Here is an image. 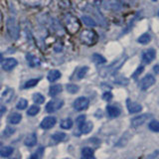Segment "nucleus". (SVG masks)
Segmentation results:
<instances>
[{
	"label": "nucleus",
	"instance_id": "1",
	"mask_svg": "<svg viewBox=\"0 0 159 159\" xmlns=\"http://www.w3.org/2000/svg\"><path fill=\"white\" fill-rule=\"evenodd\" d=\"M81 42L88 46H92L98 41V34L92 30H85L81 33Z\"/></svg>",
	"mask_w": 159,
	"mask_h": 159
},
{
	"label": "nucleus",
	"instance_id": "2",
	"mask_svg": "<svg viewBox=\"0 0 159 159\" xmlns=\"http://www.w3.org/2000/svg\"><path fill=\"white\" fill-rule=\"evenodd\" d=\"M7 31H8V34L10 35V37L13 40H17L19 38V32H20V28H19V25L17 23V21L15 18H9L7 20Z\"/></svg>",
	"mask_w": 159,
	"mask_h": 159
},
{
	"label": "nucleus",
	"instance_id": "3",
	"mask_svg": "<svg viewBox=\"0 0 159 159\" xmlns=\"http://www.w3.org/2000/svg\"><path fill=\"white\" fill-rule=\"evenodd\" d=\"M153 116L151 113H143L140 114L138 116H135L134 118L131 119V126L136 128V127H139L141 125H143L145 122L148 121V119H151Z\"/></svg>",
	"mask_w": 159,
	"mask_h": 159
},
{
	"label": "nucleus",
	"instance_id": "4",
	"mask_svg": "<svg viewBox=\"0 0 159 159\" xmlns=\"http://www.w3.org/2000/svg\"><path fill=\"white\" fill-rule=\"evenodd\" d=\"M66 24H67L68 30L71 33H75L80 28V23L77 18H75L72 15H67L66 17Z\"/></svg>",
	"mask_w": 159,
	"mask_h": 159
},
{
	"label": "nucleus",
	"instance_id": "5",
	"mask_svg": "<svg viewBox=\"0 0 159 159\" xmlns=\"http://www.w3.org/2000/svg\"><path fill=\"white\" fill-rule=\"evenodd\" d=\"M154 84H155V78H154L152 75H146L145 77L142 78V80H141V82H140V89L142 90V91H146L148 90L150 87H152Z\"/></svg>",
	"mask_w": 159,
	"mask_h": 159
},
{
	"label": "nucleus",
	"instance_id": "6",
	"mask_svg": "<svg viewBox=\"0 0 159 159\" xmlns=\"http://www.w3.org/2000/svg\"><path fill=\"white\" fill-rule=\"evenodd\" d=\"M104 8L116 12L122 9V2L121 0H107L104 2Z\"/></svg>",
	"mask_w": 159,
	"mask_h": 159
},
{
	"label": "nucleus",
	"instance_id": "7",
	"mask_svg": "<svg viewBox=\"0 0 159 159\" xmlns=\"http://www.w3.org/2000/svg\"><path fill=\"white\" fill-rule=\"evenodd\" d=\"M89 104H90L89 99L85 98V96H81V98H78L74 101V108L79 110V112H82V110H85L86 108H88Z\"/></svg>",
	"mask_w": 159,
	"mask_h": 159
},
{
	"label": "nucleus",
	"instance_id": "8",
	"mask_svg": "<svg viewBox=\"0 0 159 159\" xmlns=\"http://www.w3.org/2000/svg\"><path fill=\"white\" fill-rule=\"evenodd\" d=\"M64 105V100H51L46 105L47 112H55L56 110L60 109Z\"/></svg>",
	"mask_w": 159,
	"mask_h": 159
},
{
	"label": "nucleus",
	"instance_id": "9",
	"mask_svg": "<svg viewBox=\"0 0 159 159\" xmlns=\"http://www.w3.org/2000/svg\"><path fill=\"white\" fill-rule=\"evenodd\" d=\"M156 57V51L154 49H148L145 51L143 54H142V62L143 64H149L155 59Z\"/></svg>",
	"mask_w": 159,
	"mask_h": 159
},
{
	"label": "nucleus",
	"instance_id": "10",
	"mask_svg": "<svg viewBox=\"0 0 159 159\" xmlns=\"http://www.w3.org/2000/svg\"><path fill=\"white\" fill-rule=\"evenodd\" d=\"M56 118L54 116H47L42 120V122L40 123V126L43 129H50L53 126L56 124Z\"/></svg>",
	"mask_w": 159,
	"mask_h": 159
},
{
	"label": "nucleus",
	"instance_id": "11",
	"mask_svg": "<svg viewBox=\"0 0 159 159\" xmlns=\"http://www.w3.org/2000/svg\"><path fill=\"white\" fill-rule=\"evenodd\" d=\"M126 59H127V56H125V55L122 56L120 59H118V61L114 62L112 65H110L108 68H107V71H108V72L109 71V73L116 72V71H117L119 68L122 67V65L124 64V62L126 61Z\"/></svg>",
	"mask_w": 159,
	"mask_h": 159
},
{
	"label": "nucleus",
	"instance_id": "12",
	"mask_svg": "<svg viewBox=\"0 0 159 159\" xmlns=\"http://www.w3.org/2000/svg\"><path fill=\"white\" fill-rule=\"evenodd\" d=\"M17 61L14 58H8L6 60H4L2 63V68L4 71H11L12 69H14L17 66Z\"/></svg>",
	"mask_w": 159,
	"mask_h": 159
},
{
	"label": "nucleus",
	"instance_id": "13",
	"mask_svg": "<svg viewBox=\"0 0 159 159\" xmlns=\"http://www.w3.org/2000/svg\"><path fill=\"white\" fill-rule=\"evenodd\" d=\"M127 108H128L129 113H137L141 112L142 109V105L137 104V103H133V101H130L129 100H127Z\"/></svg>",
	"mask_w": 159,
	"mask_h": 159
},
{
	"label": "nucleus",
	"instance_id": "14",
	"mask_svg": "<svg viewBox=\"0 0 159 159\" xmlns=\"http://www.w3.org/2000/svg\"><path fill=\"white\" fill-rule=\"evenodd\" d=\"M107 112L108 114V116L110 117H117L120 114L121 110L116 105H108L107 107Z\"/></svg>",
	"mask_w": 159,
	"mask_h": 159
},
{
	"label": "nucleus",
	"instance_id": "15",
	"mask_svg": "<svg viewBox=\"0 0 159 159\" xmlns=\"http://www.w3.org/2000/svg\"><path fill=\"white\" fill-rule=\"evenodd\" d=\"M37 143V136L35 133H31L29 135H27L24 139V144L26 146H34L35 144Z\"/></svg>",
	"mask_w": 159,
	"mask_h": 159
},
{
	"label": "nucleus",
	"instance_id": "16",
	"mask_svg": "<svg viewBox=\"0 0 159 159\" xmlns=\"http://www.w3.org/2000/svg\"><path fill=\"white\" fill-rule=\"evenodd\" d=\"M80 130H81L82 133H90V132L92 131V127H94V125H92V122L91 121H84L82 124H80Z\"/></svg>",
	"mask_w": 159,
	"mask_h": 159
},
{
	"label": "nucleus",
	"instance_id": "17",
	"mask_svg": "<svg viewBox=\"0 0 159 159\" xmlns=\"http://www.w3.org/2000/svg\"><path fill=\"white\" fill-rule=\"evenodd\" d=\"M61 78V72L58 70H52L50 71L49 73H48V76H47V79L48 81L51 82V83H54L56 82L57 80Z\"/></svg>",
	"mask_w": 159,
	"mask_h": 159
},
{
	"label": "nucleus",
	"instance_id": "18",
	"mask_svg": "<svg viewBox=\"0 0 159 159\" xmlns=\"http://www.w3.org/2000/svg\"><path fill=\"white\" fill-rule=\"evenodd\" d=\"M21 119H22V116L18 112H14L8 116V121L11 124H17V123H19L21 121Z\"/></svg>",
	"mask_w": 159,
	"mask_h": 159
},
{
	"label": "nucleus",
	"instance_id": "19",
	"mask_svg": "<svg viewBox=\"0 0 159 159\" xmlns=\"http://www.w3.org/2000/svg\"><path fill=\"white\" fill-rule=\"evenodd\" d=\"M26 58H27V61H28V63L31 67H37V66H40V64H41V61L33 55L28 54Z\"/></svg>",
	"mask_w": 159,
	"mask_h": 159
},
{
	"label": "nucleus",
	"instance_id": "20",
	"mask_svg": "<svg viewBox=\"0 0 159 159\" xmlns=\"http://www.w3.org/2000/svg\"><path fill=\"white\" fill-rule=\"evenodd\" d=\"M62 91H63V88H62L61 85H54L50 87L49 94L51 96H56L57 95H59L60 92H62Z\"/></svg>",
	"mask_w": 159,
	"mask_h": 159
},
{
	"label": "nucleus",
	"instance_id": "21",
	"mask_svg": "<svg viewBox=\"0 0 159 159\" xmlns=\"http://www.w3.org/2000/svg\"><path fill=\"white\" fill-rule=\"evenodd\" d=\"M14 151V149L13 147H10V146H5V147H2L0 149V156L2 157H8L10 156L11 154Z\"/></svg>",
	"mask_w": 159,
	"mask_h": 159
},
{
	"label": "nucleus",
	"instance_id": "22",
	"mask_svg": "<svg viewBox=\"0 0 159 159\" xmlns=\"http://www.w3.org/2000/svg\"><path fill=\"white\" fill-rule=\"evenodd\" d=\"M150 41H151V36L148 33H144L137 39V42L139 44H142V45H146Z\"/></svg>",
	"mask_w": 159,
	"mask_h": 159
},
{
	"label": "nucleus",
	"instance_id": "23",
	"mask_svg": "<svg viewBox=\"0 0 159 159\" xmlns=\"http://www.w3.org/2000/svg\"><path fill=\"white\" fill-rule=\"evenodd\" d=\"M73 126V120L71 118H65L61 121V127L63 129H70Z\"/></svg>",
	"mask_w": 159,
	"mask_h": 159
},
{
	"label": "nucleus",
	"instance_id": "24",
	"mask_svg": "<svg viewBox=\"0 0 159 159\" xmlns=\"http://www.w3.org/2000/svg\"><path fill=\"white\" fill-rule=\"evenodd\" d=\"M92 61L95 62L96 65H101V64H104L107 60L104 56H101L100 54H94L92 55Z\"/></svg>",
	"mask_w": 159,
	"mask_h": 159
},
{
	"label": "nucleus",
	"instance_id": "25",
	"mask_svg": "<svg viewBox=\"0 0 159 159\" xmlns=\"http://www.w3.org/2000/svg\"><path fill=\"white\" fill-rule=\"evenodd\" d=\"M82 155L85 158H92L94 157V150L90 147H85L82 150Z\"/></svg>",
	"mask_w": 159,
	"mask_h": 159
},
{
	"label": "nucleus",
	"instance_id": "26",
	"mask_svg": "<svg viewBox=\"0 0 159 159\" xmlns=\"http://www.w3.org/2000/svg\"><path fill=\"white\" fill-rule=\"evenodd\" d=\"M82 20H83V22L87 26H90V27H95V26H96V21L92 19V17H90V16H84L83 18H82Z\"/></svg>",
	"mask_w": 159,
	"mask_h": 159
},
{
	"label": "nucleus",
	"instance_id": "27",
	"mask_svg": "<svg viewBox=\"0 0 159 159\" xmlns=\"http://www.w3.org/2000/svg\"><path fill=\"white\" fill-rule=\"evenodd\" d=\"M33 100H34L35 104H41L44 103V101H45V96H44L43 95H41V94H39V92H37V94L33 95Z\"/></svg>",
	"mask_w": 159,
	"mask_h": 159
},
{
	"label": "nucleus",
	"instance_id": "28",
	"mask_svg": "<svg viewBox=\"0 0 159 159\" xmlns=\"http://www.w3.org/2000/svg\"><path fill=\"white\" fill-rule=\"evenodd\" d=\"M38 83H39V79H31L25 83L24 89H31V88H34Z\"/></svg>",
	"mask_w": 159,
	"mask_h": 159
},
{
	"label": "nucleus",
	"instance_id": "29",
	"mask_svg": "<svg viewBox=\"0 0 159 159\" xmlns=\"http://www.w3.org/2000/svg\"><path fill=\"white\" fill-rule=\"evenodd\" d=\"M66 138V134L63 132H56L52 135V139L56 141V142H60V141L64 140Z\"/></svg>",
	"mask_w": 159,
	"mask_h": 159
},
{
	"label": "nucleus",
	"instance_id": "30",
	"mask_svg": "<svg viewBox=\"0 0 159 159\" xmlns=\"http://www.w3.org/2000/svg\"><path fill=\"white\" fill-rule=\"evenodd\" d=\"M39 112H40V108L36 104H33L32 107L29 108L27 113H28V116H36Z\"/></svg>",
	"mask_w": 159,
	"mask_h": 159
},
{
	"label": "nucleus",
	"instance_id": "31",
	"mask_svg": "<svg viewBox=\"0 0 159 159\" xmlns=\"http://www.w3.org/2000/svg\"><path fill=\"white\" fill-rule=\"evenodd\" d=\"M149 129L153 132H159V121L158 120H152L149 123Z\"/></svg>",
	"mask_w": 159,
	"mask_h": 159
},
{
	"label": "nucleus",
	"instance_id": "32",
	"mask_svg": "<svg viewBox=\"0 0 159 159\" xmlns=\"http://www.w3.org/2000/svg\"><path fill=\"white\" fill-rule=\"evenodd\" d=\"M27 105H28V101L24 99H21L18 101V104H16V108L18 109H25L26 108H27Z\"/></svg>",
	"mask_w": 159,
	"mask_h": 159
},
{
	"label": "nucleus",
	"instance_id": "33",
	"mask_svg": "<svg viewBox=\"0 0 159 159\" xmlns=\"http://www.w3.org/2000/svg\"><path fill=\"white\" fill-rule=\"evenodd\" d=\"M67 91L71 94H76L79 92V87L77 85H74V84H69V85H67Z\"/></svg>",
	"mask_w": 159,
	"mask_h": 159
},
{
	"label": "nucleus",
	"instance_id": "34",
	"mask_svg": "<svg viewBox=\"0 0 159 159\" xmlns=\"http://www.w3.org/2000/svg\"><path fill=\"white\" fill-rule=\"evenodd\" d=\"M88 71H89V68H88V67H83L82 69H80V71L78 72V78L79 79H83L87 75Z\"/></svg>",
	"mask_w": 159,
	"mask_h": 159
},
{
	"label": "nucleus",
	"instance_id": "35",
	"mask_svg": "<svg viewBox=\"0 0 159 159\" xmlns=\"http://www.w3.org/2000/svg\"><path fill=\"white\" fill-rule=\"evenodd\" d=\"M14 132H15L14 128H12V127H7V128L4 130L3 135H4V137H8V136H10L11 134L14 133Z\"/></svg>",
	"mask_w": 159,
	"mask_h": 159
},
{
	"label": "nucleus",
	"instance_id": "36",
	"mask_svg": "<svg viewBox=\"0 0 159 159\" xmlns=\"http://www.w3.org/2000/svg\"><path fill=\"white\" fill-rule=\"evenodd\" d=\"M116 84H120V85L124 86V85H127V84H128V80H127L126 78L119 77L118 79L116 80Z\"/></svg>",
	"mask_w": 159,
	"mask_h": 159
},
{
	"label": "nucleus",
	"instance_id": "37",
	"mask_svg": "<svg viewBox=\"0 0 159 159\" xmlns=\"http://www.w3.org/2000/svg\"><path fill=\"white\" fill-rule=\"evenodd\" d=\"M43 151H44V148H43V147L38 148V150H37L36 152H35V154H33L32 157H34V158H40V157H42V155H43Z\"/></svg>",
	"mask_w": 159,
	"mask_h": 159
},
{
	"label": "nucleus",
	"instance_id": "38",
	"mask_svg": "<svg viewBox=\"0 0 159 159\" xmlns=\"http://www.w3.org/2000/svg\"><path fill=\"white\" fill-rule=\"evenodd\" d=\"M103 99H104V100L108 101V100H110L112 99V92H104V96H103Z\"/></svg>",
	"mask_w": 159,
	"mask_h": 159
},
{
	"label": "nucleus",
	"instance_id": "39",
	"mask_svg": "<svg viewBox=\"0 0 159 159\" xmlns=\"http://www.w3.org/2000/svg\"><path fill=\"white\" fill-rule=\"evenodd\" d=\"M85 119H86V116H80L77 118V123H78L79 125L82 124V123H83L84 121H86Z\"/></svg>",
	"mask_w": 159,
	"mask_h": 159
},
{
	"label": "nucleus",
	"instance_id": "40",
	"mask_svg": "<svg viewBox=\"0 0 159 159\" xmlns=\"http://www.w3.org/2000/svg\"><path fill=\"white\" fill-rule=\"evenodd\" d=\"M143 70H144V68H143V66H141V67H139L137 70L135 71V73L133 74V77H137L139 74H141L143 72Z\"/></svg>",
	"mask_w": 159,
	"mask_h": 159
},
{
	"label": "nucleus",
	"instance_id": "41",
	"mask_svg": "<svg viewBox=\"0 0 159 159\" xmlns=\"http://www.w3.org/2000/svg\"><path fill=\"white\" fill-rule=\"evenodd\" d=\"M6 112V108L4 107V105H2V104H0V117H1L3 114H4V112Z\"/></svg>",
	"mask_w": 159,
	"mask_h": 159
},
{
	"label": "nucleus",
	"instance_id": "42",
	"mask_svg": "<svg viewBox=\"0 0 159 159\" xmlns=\"http://www.w3.org/2000/svg\"><path fill=\"white\" fill-rule=\"evenodd\" d=\"M153 70H154V71H155V73L159 74V65H156V66H154V68H153Z\"/></svg>",
	"mask_w": 159,
	"mask_h": 159
},
{
	"label": "nucleus",
	"instance_id": "43",
	"mask_svg": "<svg viewBox=\"0 0 159 159\" xmlns=\"http://www.w3.org/2000/svg\"><path fill=\"white\" fill-rule=\"evenodd\" d=\"M2 61H3V56H2L1 53H0V64L2 63Z\"/></svg>",
	"mask_w": 159,
	"mask_h": 159
},
{
	"label": "nucleus",
	"instance_id": "44",
	"mask_svg": "<svg viewBox=\"0 0 159 159\" xmlns=\"http://www.w3.org/2000/svg\"><path fill=\"white\" fill-rule=\"evenodd\" d=\"M152 1H156V0H152Z\"/></svg>",
	"mask_w": 159,
	"mask_h": 159
},
{
	"label": "nucleus",
	"instance_id": "45",
	"mask_svg": "<svg viewBox=\"0 0 159 159\" xmlns=\"http://www.w3.org/2000/svg\"><path fill=\"white\" fill-rule=\"evenodd\" d=\"M158 14H159V12H158Z\"/></svg>",
	"mask_w": 159,
	"mask_h": 159
}]
</instances>
